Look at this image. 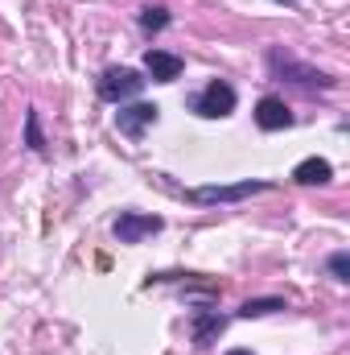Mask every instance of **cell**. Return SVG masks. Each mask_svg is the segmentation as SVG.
Wrapping results in <instances>:
<instances>
[{
  "mask_svg": "<svg viewBox=\"0 0 350 355\" xmlns=\"http://www.w3.org/2000/svg\"><path fill=\"white\" fill-rule=\"evenodd\" d=\"M272 310H284L280 297H260V302H243L239 318H260V314H272Z\"/></svg>",
  "mask_w": 350,
  "mask_h": 355,
  "instance_id": "cell-11",
  "label": "cell"
},
{
  "mask_svg": "<svg viewBox=\"0 0 350 355\" xmlns=\"http://www.w3.org/2000/svg\"><path fill=\"white\" fill-rule=\"evenodd\" d=\"M145 71L157 79V83H174L181 75V58L177 54H165V50H149L145 54Z\"/></svg>",
  "mask_w": 350,
  "mask_h": 355,
  "instance_id": "cell-8",
  "label": "cell"
},
{
  "mask_svg": "<svg viewBox=\"0 0 350 355\" xmlns=\"http://www.w3.org/2000/svg\"><path fill=\"white\" fill-rule=\"evenodd\" d=\"M256 124H260L264 132H276V128H288V124H293V116H288V107H284V99H276V95H264L260 103H256Z\"/></svg>",
  "mask_w": 350,
  "mask_h": 355,
  "instance_id": "cell-6",
  "label": "cell"
},
{
  "mask_svg": "<svg viewBox=\"0 0 350 355\" xmlns=\"http://www.w3.org/2000/svg\"><path fill=\"white\" fill-rule=\"evenodd\" d=\"M140 21H145V29H165V21H169V17H165V8H149Z\"/></svg>",
  "mask_w": 350,
  "mask_h": 355,
  "instance_id": "cell-12",
  "label": "cell"
},
{
  "mask_svg": "<svg viewBox=\"0 0 350 355\" xmlns=\"http://www.w3.org/2000/svg\"><path fill=\"white\" fill-rule=\"evenodd\" d=\"M116 236H120V244H140L145 236H157L161 232V219L157 215H136V211H124L120 219H116V227H111Z\"/></svg>",
  "mask_w": 350,
  "mask_h": 355,
  "instance_id": "cell-3",
  "label": "cell"
},
{
  "mask_svg": "<svg viewBox=\"0 0 350 355\" xmlns=\"http://www.w3.org/2000/svg\"><path fill=\"white\" fill-rule=\"evenodd\" d=\"M330 268H334V277H338V281H350V257H347V252H338V257L330 261Z\"/></svg>",
  "mask_w": 350,
  "mask_h": 355,
  "instance_id": "cell-13",
  "label": "cell"
},
{
  "mask_svg": "<svg viewBox=\"0 0 350 355\" xmlns=\"http://www.w3.org/2000/svg\"><path fill=\"white\" fill-rule=\"evenodd\" d=\"M227 355H256V352H243V347H235V352H227Z\"/></svg>",
  "mask_w": 350,
  "mask_h": 355,
  "instance_id": "cell-15",
  "label": "cell"
},
{
  "mask_svg": "<svg viewBox=\"0 0 350 355\" xmlns=\"http://www.w3.org/2000/svg\"><path fill=\"white\" fill-rule=\"evenodd\" d=\"M214 335H223V318H219V314H202V318L194 322V339H198V343H210Z\"/></svg>",
  "mask_w": 350,
  "mask_h": 355,
  "instance_id": "cell-10",
  "label": "cell"
},
{
  "mask_svg": "<svg viewBox=\"0 0 350 355\" xmlns=\"http://www.w3.org/2000/svg\"><path fill=\"white\" fill-rule=\"evenodd\" d=\"M268 67H272V71H280V75H284V71H288V75H297V83H322V87H330V83H334L330 75H317V71H309V67L293 62V58H288V54H280V50H272V54H268Z\"/></svg>",
  "mask_w": 350,
  "mask_h": 355,
  "instance_id": "cell-7",
  "label": "cell"
},
{
  "mask_svg": "<svg viewBox=\"0 0 350 355\" xmlns=\"http://www.w3.org/2000/svg\"><path fill=\"white\" fill-rule=\"evenodd\" d=\"M190 107H194L198 116H206V120L231 116V112H235V91L227 87V83H219V79H214V83H206V87L190 99Z\"/></svg>",
  "mask_w": 350,
  "mask_h": 355,
  "instance_id": "cell-1",
  "label": "cell"
},
{
  "mask_svg": "<svg viewBox=\"0 0 350 355\" xmlns=\"http://www.w3.org/2000/svg\"><path fill=\"white\" fill-rule=\"evenodd\" d=\"M116 124L124 137H140L149 124H157V103H132V107H120L116 112Z\"/></svg>",
  "mask_w": 350,
  "mask_h": 355,
  "instance_id": "cell-4",
  "label": "cell"
},
{
  "mask_svg": "<svg viewBox=\"0 0 350 355\" xmlns=\"http://www.w3.org/2000/svg\"><path fill=\"white\" fill-rule=\"evenodd\" d=\"M140 87H145V79H140L136 71H128V67H111V71L99 79V95H103V99H111V103L132 99Z\"/></svg>",
  "mask_w": 350,
  "mask_h": 355,
  "instance_id": "cell-2",
  "label": "cell"
},
{
  "mask_svg": "<svg viewBox=\"0 0 350 355\" xmlns=\"http://www.w3.org/2000/svg\"><path fill=\"white\" fill-rule=\"evenodd\" d=\"M256 190H268L264 182H239V186H202V190H194L190 198L194 202H235V198H248V194H256Z\"/></svg>",
  "mask_w": 350,
  "mask_h": 355,
  "instance_id": "cell-5",
  "label": "cell"
},
{
  "mask_svg": "<svg viewBox=\"0 0 350 355\" xmlns=\"http://www.w3.org/2000/svg\"><path fill=\"white\" fill-rule=\"evenodd\" d=\"M25 128H29V145L42 149V132H37V116H33V112H29V124H25Z\"/></svg>",
  "mask_w": 350,
  "mask_h": 355,
  "instance_id": "cell-14",
  "label": "cell"
},
{
  "mask_svg": "<svg viewBox=\"0 0 350 355\" xmlns=\"http://www.w3.org/2000/svg\"><path fill=\"white\" fill-rule=\"evenodd\" d=\"M293 178H297L301 186H322V182H330V178H334V166H330L326 157H305V162L293 170Z\"/></svg>",
  "mask_w": 350,
  "mask_h": 355,
  "instance_id": "cell-9",
  "label": "cell"
}]
</instances>
